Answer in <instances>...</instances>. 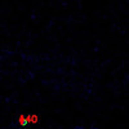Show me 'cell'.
<instances>
[{
    "instance_id": "6da1fadb",
    "label": "cell",
    "mask_w": 129,
    "mask_h": 129,
    "mask_svg": "<svg viewBox=\"0 0 129 129\" xmlns=\"http://www.w3.org/2000/svg\"><path fill=\"white\" fill-rule=\"evenodd\" d=\"M39 123V116L35 114H22L16 117V120L10 124L12 129H26Z\"/></svg>"
},
{
    "instance_id": "7a4b0ae2",
    "label": "cell",
    "mask_w": 129,
    "mask_h": 129,
    "mask_svg": "<svg viewBox=\"0 0 129 129\" xmlns=\"http://www.w3.org/2000/svg\"><path fill=\"white\" fill-rule=\"evenodd\" d=\"M72 129H87V128L83 126V125H76V126H74Z\"/></svg>"
},
{
    "instance_id": "3957f363",
    "label": "cell",
    "mask_w": 129,
    "mask_h": 129,
    "mask_svg": "<svg viewBox=\"0 0 129 129\" xmlns=\"http://www.w3.org/2000/svg\"><path fill=\"white\" fill-rule=\"evenodd\" d=\"M89 129H100V128H98V126H94V125H93V126H90Z\"/></svg>"
},
{
    "instance_id": "277c9868",
    "label": "cell",
    "mask_w": 129,
    "mask_h": 129,
    "mask_svg": "<svg viewBox=\"0 0 129 129\" xmlns=\"http://www.w3.org/2000/svg\"><path fill=\"white\" fill-rule=\"evenodd\" d=\"M8 129H12V128H8Z\"/></svg>"
}]
</instances>
